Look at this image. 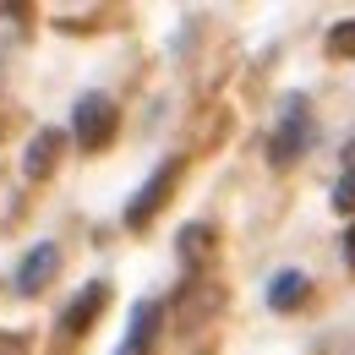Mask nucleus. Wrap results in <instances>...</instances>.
Masks as SVG:
<instances>
[{
    "mask_svg": "<svg viewBox=\"0 0 355 355\" xmlns=\"http://www.w3.org/2000/svg\"><path fill=\"white\" fill-rule=\"evenodd\" d=\"M306 295H311V279L301 273V268H284V273L268 279V306L273 311H301Z\"/></svg>",
    "mask_w": 355,
    "mask_h": 355,
    "instance_id": "obj_8",
    "label": "nucleus"
},
{
    "mask_svg": "<svg viewBox=\"0 0 355 355\" xmlns=\"http://www.w3.org/2000/svg\"><path fill=\"white\" fill-rule=\"evenodd\" d=\"M104 306H110V284H104V279L83 284V290H77V301L60 311V334H66V339H83L93 322H98V311H104Z\"/></svg>",
    "mask_w": 355,
    "mask_h": 355,
    "instance_id": "obj_4",
    "label": "nucleus"
},
{
    "mask_svg": "<svg viewBox=\"0 0 355 355\" xmlns=\"http://www.w3.org/2000/svg\"><path fill=\"white\" fill-rule=\"evenodd\" d=\"M159 322H164V311L153 306V301H137L132 306V328H126V345L115 355H153L159 345Z\"/></svg>",
    "mask_w": 355,
    "mask_h": 355,
    "instance_id": "obj_7",
    "label": "nucleus"
},
{
    "mask_svg": "<svg viewBox=\"0 0 355 355\" xmlns=\"http://www.w3.org/2000/svg\"><path fill=\"white\" fill-rule=\"evenodd\" d=\"M180 170H186V159H180V153H170L153 175L137 186V197L126 202V230H148V224H153V214L170 202V191L180 186Z\"/></svg>",
    "mask_w": 355,
    "mask_h": 355,
    "instance_id": "obj_3",
    "label": "nucleus"
},
{
    "mask_svg": "<svg viewBox=\"0 0 355 355\" xmlns=\"http://www.w3.org/2000/svg\"><path fill=\"white\" fill-rule=\"evenodd\" d=\"M115 132H121V110H115L110 93H83V98L71 104V142H77L83 153L110 148Z\"/></svg>",
    "mask_w": 355,
    "mask_h": 355,
    "instance_id": "obj_1",
    "label": "nucleus"
},
{
    "mask_svg": "<svg viewBox=\"0 0 355 355\" xmlns=\"http://www.w3.org/2000/svg\"><path fill=\"white\" fill-rule=\"evenodd\" d=\"M345 263H350V273H355V224L345 230Z\"/></svg>",
    "mask_w": 355,
    "mask_h": 355,
    "instance_id": "obj_12",
    "label": "nucleus"
},
{
    "mask_svg": "<svg viewBox=\"0 0 355 355\" xmlns=\"http://www.w3.org/2000/svg\"><path fill=\"white\" fill-rule=\"evenodd\" d=\"M334 208H339V214H355V142H350V153H345V175L334 186Z\"/></svg>",
    "mask_w": 355,
    "mask_h": 355,
    "instance_id": "obj_10",
    "label": "nucleus"
},
{
    "mask_svg": "<svg viewBox=\"0 0 355 355\" xmlns=\"http://www.w3.org/2000/svg\"><path fill=\"white\" fill-rule=\"evenodd\" d=\"M0 137H6V121H0Z\"/></svg>",
    "mask_w": 355,
    "mask_h": 355,
    "instance_id": "obj_13",
    "label": "nucleus"
},
{
    "mask_svg": "<svg viewBox=\"0 0 355 355\" xmlns=\"http://www.w3.org/2000/svg\"><path fill=\"white\" fill-rule=\"evenodd\" d=\"M214 241H219V230H214V224H186V230H180V263L186 268H197V263H208V252H214Z\"/></svg>",
    "mask_w": 355,
    "mask_h": 355,
    "instance_id": "obj_9",
    "label": "nucleus"
},
{
    "mask_svg": "<svg viewBox=\"0 0 355 355\" xmlns=\"http://www.w3.org/2000/svg\"><path fill=\"white\" fill-rule=\"evenodd\" d=\"M328 55H334V60H355V22L328 28Z\"/></svg>",
    "mask_w": 355,
    "mask_h": 355,
    "instance_id": "obj_11",
    "label": "nucleus"
},
{
    "mask_svg": "<svg viewBox=\"0 0 355 355\" xmlns=\"http://www.w3.org/2000/svg\"><path fill=\"white\" fill-rule=\"evenodd\" d=\"M55 268H60V246H55V241L28 246V257L17 263V295H39L49 279H55Z\"/></svg>",
    "mask_w": 355,
    "mask_h": 355,
    "instance_id": "obj_5",
    "label": "nucleus"
},
{
    "mask_svg": "<svg viewBox=\"0 0 355 355\" xmlns=\"http://www.w3.org/2000/svg\"><path fill=\"white\" fill-rule=\"evenodd\" d=\"M60 153H66V132H60V126L33 132L28 153H22V175H28V180H49V175H55V164H60Z\"/></svg>",
    "mask_w": 355,
    "mask_h": 355,
    "instance_id": "obj_6",
    "label": "nucleus"
},
{
    "mask_svg": "<svg viewBox=\"0 0 355 355\" xmlns=\"http://www.w3.org/2000/svg\"><path fill=\"white\" fill-rule=\"evenodd\" d=\"M311 115H306V98L301 93H290L284 104H279V132H273V142H268V159H273V170H290L301 153L311 148Z\"/></svg>",
    "mask_w": 355,
    "mask_h": 355,
    "instance_id": "obj_2",
    "label": "nucleus"
}]
</instances>
